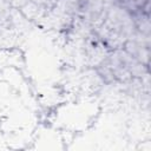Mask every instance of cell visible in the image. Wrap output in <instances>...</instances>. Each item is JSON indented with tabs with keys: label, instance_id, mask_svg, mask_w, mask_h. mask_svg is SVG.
<instances>
[{
	"label": "cell",
	"instance_id": "cell-1",
	"mask_svg": "<svg viewBox=\"0 0 151 151\" xmlns=\"http://www.w3.org/2000/svg\"><path fill=\"white\" fill-rule=\"evenodd\" d=\"M132 17V21L134 25V28L137 32L145 34V35H150L151 32V24H150V14H145L144 12H142L140 9H138L137 12L131 14Z\"/></svg>",
	"mask_w": 151,
	"mask_h": 151
},
{
	"label": "cell",
	"instance_id": "cell-2",
	"mask_svg": "<svg viewBox=\"0 0 151 151\" xmlns=\"http://www.w3.org/2000/svg\"><path fill=\"white\" fill-rule=\"evenodd\" d=\"M11 6L7 0H0V20H5L11 14Z\"/></svg>",
	"mask_w": 151,
	"mask_h": 151
},
{
	"label": "cell",
	"instance_id": "cell-3",
	"mask_svg": "<svg viewBox=\"0 0 151 151\" xmlns=\"http://www.w3.org/2000/svg\"><path fill=\"white\" fill-rule=\"evenodd\" d=\"M31 0H7V2L9 4V6L13 9H21L25 5H27Z\"/></svg>",
	"mask_w": 151,
	"mask_h": 151
},
{
	"label": "cell",
	"instance_id": "cell-4",
	"mask_svg": "<svg viewBox=\"0 0 151 151\" xmlns=\"http://www.w3.org/2000/svg\"><path fill=\"white\" fill-rule=\"evenodd\" d=\"M32 2H34L35 5H38L39 7H44V6H47L50 4L48 0H31Z\"/></svg>",
	"mask_w": 151,
	"mask_h": 151
},
{
	"label": "cell",
	"instance_id": "cell-5",
	"mask_svg": "<svg viewBox=\"0 0 151 151\" xmlns=\"http://www.w3.org/2000/svg\"><path fill=\"white\" fill-rule=\"evenodd\" d=\"M48 1H50V4H53L54 5V4H58L60 0H48Z\"/></svg>",
	"mask_w": 151,
	"mask_h": 151
},
{
	"label": "cell",
	"instance_id": "cell-6",
	"mask_svg": "<svg viewBox=\"0 0 151 151\" xmlns=\"http://www.w3.org/2000/svg\"><path fill=\"white\" fill-rule=\"evenodd\" d=\"M79 1H80V2H81V4H84V2H86V1H87V0H79Z\"/></svg>",
	"mask_w": 151,
	"mask_h": 151
}]
</instances>
